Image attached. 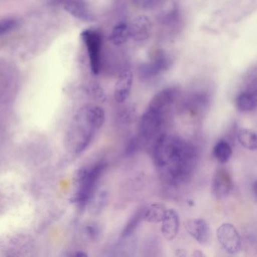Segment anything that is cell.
Here are the masks:
<instances>
[{"mask_svg": "<svg viewBox=\"0 0 257 257\" xmlns=\"http://www.w3.org/2000/svg\"><path fill=\"white\" fill-rule=\"evenodd\" d=\"M192 256L195 257H203L206 256L205 254L202 252L201 250H199V249H197V250L194 251L193 254H192Z\"/></svg>", "mask_w": 257, "mask_h": 257, "instance_id": "obj_32", "label": "cell"}, {"mask_svg": "<svg viewBox=\"0 0 257 257\" xmlns=\"http://www.w3.org/2000/svg\"><path fill=\"white\" fill-rule=\"evenodd\" d=\"M139 147V139L137 138H132V139L129 141L127 147H126L125 151H124V154H125L126 156H132V155L135 154V153H136L137 152H138Z\"/></svg>", "mask_w": 257, "mask_h": 257, "instance_id": "obj_27", "label": "cell"}, {"mask_svg": "<svg viewBox=\"0 0 257 257\" xmlns=\"http://www.w3.org/2000/svg\"><path fill=\"white\" fill-rule=\"evenodd\" d=\"M19 22L15 18H7L0 20V35L14 31L19 27Z\"/></svg>", "mask_w": 257, "mask_h": 257, "instance_id": "obj_26", "label": "cell"}, {"mask_svg": "<svg viewBox=\"0 0 257 257\" xmlns=\"http://www.w3.org/2000/svg\"><path fill=\"white\" fill-rule=\"evenodd\" d=\"M85 231H86L87 235L90 239L94 240L98 238L100 235V229L97 224H90L85 227Z\"/></svg>", "mask_w": 257, "mask_h": 257, "instance_id": "obj_28", "label": "cell"}, {"mask_svg": "<svg viewBox=\"0 0 257 257\" xmlns=\"http://www.w3.org/2000/svg\"><path fill=\"white\" fill-rule=\"evenodd\" d=\"M153 155L155 164L161 169L198 157V150L193 144L180 137L162 134L155 143Z\"/></svg>", "mask_w": 257, "mask_h": 257, "instance_id": "obj_2", "label": "cell"}, {"mask_svg": "<svg viewBox=\"0 0 257 257\" xmlns=\"http://www.w3.org/2000/svg\"><path fill=\"white\" fill-rule=\"evenodd\" d=\"M179 19H180V12L177 7H174L167 13L162 14L159 20L164 25H173L178 22Z\"/></svg>", "mask_w": 257, "mask_h": 257, "instance_id": "obj_25", "label": "cell"}, {"mask_svg": "<svg viewBox=\"0 0 257 257\" xmlns=\"http://www.w3.org/2000/svg\"><path fill=\"white\" fill-rule=\"evenodd\" d=\"M104 121V114L98 106L88 105L82 107L75 116L73 125L66 137L67 147L75 153L83 152Z\"/></svg>", "mask_w": 257, "mask_h": 257, "instance_id": "obj_1", "label": "cell"}, {"mask_svg": "<svg viewBox=\"0 0 257 257\" xmlns=\"http://www.w3.org/2000/svg\"><path fill=\"white\" fill-rule=\"evenodd\" d=\"M107 167L104 162H99L92 168H82L79 170L76 177L79 184L77 193L71 198V202L76 204L79 208L83 209L89 203L97 188V182L101 177Z\"/></svg>", "mask_w": 257, "mask_h": 257, "instance_id": "obj_3", "label": "cell"}, {"mask_svg": "<svg viewBox=\"0 0 257 257\" xmlns=\"http://www.w3.org/2000/svg\"><path fill=\"white\" fill-rule=\"evenodd\" d=\"M139 1L140 0H133V2L137 4V5H138V4H139Z\"/></svg>", "mask_w": 257, "mask_h": 257, "instance_id": "obj_35", "label": "cell"}, {"mask_svg": "<svg viewBox=\"0 0 257 257\" xmlns=\"http://www.w3.org/2000/svg\"><path fill=\"white\" fill-rule=\"evenodd\" d=\"M81 37L88 50L91 72L94 75H98L101 68V34L96 30L87 29L82 31Z\"/></svg>", "mask_w": 257, "mask_h": 257, "instance_id": "obj_4", "label": "cell"}, {"mask_svg": "<svg viewBox=\"0 0 257 257\" xmlns=\"http://www.w3.org/2000/svg\"><path fill=\"white\" fill-rule=\"evenodd\" d=\"M210 101L208 94L204 91H198L191 94L185 102V107L189 113L197 115L207 107Z\"/></svg>", "mask_w": 257, "mask_h": 257, "instance_id": "obj_16", "label": "cell"}, {"mask_svg": "<svg viewBox=\"0 0 257 257\" xmlns=\"http://www.w3.org/2000/svg\"><path fill=\"white\" fill-rule=\"evenodd\" d=\"M153 30V23L150 18L138 16L129 25L130 38L136 42L147 41L150 39Z\"/></svg>", "mask_w": 257, "mask_h": 257, "instance_id": "obj_11", "label": "cell"}, {"mask_svg": "<svg viewBox=\"0 0 257 257\" xmlns=\"http://www.w3.org/2000/svg\"><path fill=\"white\" fill-rule=\"evenodd\" d=\"M109 200V192L106 189H102L97 193L94 192L89 201L91 212L94 214L101 213L107 205Z\"/></svg>", "mask_w": 257, "mask_h": 257, "instance_id": "obj_19", "label": "cell"}, {"mask_svg": "<svg viewBox=\"0 0 257 257\" xmlns=\"http://www.w3.org/2000/svg\"><path fill=\"white\" fill-rule=\"evenodd\" d=\"M143 208L139 209L137 210L133 215H132L131 219H129L127 223L124 226L122 232H121V237H128L130 235H133L135 230L138 228L139 224L141 223V220L143 219Z\"/></svg>", "mask_w": 257, "mask_h": 257, "instance_id": "obj_23", "label": "cell"}, {"mask_svg": "<svg viewBox=\"0 0 257 257\" xmlns=\"http://www.w3.org/2000/svg\"><path fill=\"white\" fill-rule=\"evenodd\" d=\"M252 189H253L254 197L256 198V181H254L252 183Z\"/></svg>", "mask_w": 257, "mask_h": 257, "instance_id": "obj_33", "label": "cell"}, {"mask_svg": "<svg viewBox=\"0 0 257 257\" xmlns=\"http://www.w3.org/2000/svg\"><path fill=\"white\" fill-rule=\"evenodd\" d=\"M166 210L162 203H153L143 209V219L150 223H159L164 219Z\"/></svg>", "mask_w": 257, "mask_h": 257, "instance_id": "obj_17", "label": "cell"}, {"mask_svg": "<svg viewBox=\"0 0 257 257\" xmlns=\"http://www.w3.org/2000/svg\"><path fill=\"white\" fill-rule=\"evenodd\" d=\"M176 255L177 256H186V255H188V253L186 250L180 249L176 250Z\"/></svg>", "mask_w": 257, "mask_h": 257, "instance_id": "obj_31", "label": "cell"}, {"mask_svg": "<svg viewBox=\"0 0 257 257\" xmlns=\"http://www.w3.org/2000/svg\"><path fill=\"white\" fill-rule=\"evenodd\" d=\"M163 0H140L138 5L144 10H153L161 5Z\"/></svg>", "mask_w": 257, "mask_h": 257, "instance_id": "obj_29", "label": "cell"}, {"mask_svg": "<svg viewBox=\"0 0 257 257\" xmlns=\"http://www.w3.org/2000/svg\"><path fill=\"white\" fill-rule=\"evenodd\" d=\"M233 188L232 179L225 168L215 171L212 180V193L215 198L222 199L228 196Z\"/></svg>", "mask_w": 257, "mask_h": 257, "instance_id": "obj_10", "label": "cell"}, {"mask_svg": "<svg viewBox=\"0 0 257 257\" xmlns=\"http://www.w3.org/2000/svg\"><path fill=\"white\" fill-rule=\"evenodd\" d=\"M213 155L219 163L225 164L232 156V148L226 141L220 140L213 147Z\"/></svg>", "mask_w": 257, "mask_h": 257, "instance_id": "obj_21", "label": "cell"}, {"mask_svg": "<svg viewBox=\"0 0 257 257\" xmlns=\"http://www.w3.org/2000/svg\"><path fill=\"white\" fill-rule=\"evenodd\" d=\"M178 91L175 88H166L158 92L150 100L147 107L166 114L177 98Z\"/></svg>", "mask_w": 257, "mask_h": 257, "instance_id": "obj_12", "label": "cell"}, {"mask_svg": "<svg viewBox=\"0 0 257 257\" xmlns=\"http://www.w3.org/2000/svg\"><path fill=\"white\" fill-rule=\"evenodd\" d=\"M239 144L244 149L255 151L257 149V138L255 132L250 129L240 128L237 134Z\"/></svg>", "mask_w": 257, "mask_h": 257, "instance_id": "obj_20", "label": "cell"}, {"mask_svg": "<svg viewBox=\"0 0 257 257\" xmlns=\"http://www.w3.org/2000/svg\"><path fill=\"white\" fill-rule=\"evenodd\" d=\"M136 249V242L132 235L121 237V240L115 246V252L118 255H131Z\"/></svg>", "mask_w": 257, "mask_h": 257, "instance_id": "obj_22", "label": "cell"}, {"mask_svg": "<svg viewBox=\"0 0 257 257\" xmlns=\"http://www.w3.org/2000/svg\"><path fill=\"white\" fill-rule=\"evenodd\" d=\"M166 114L147 107L140 121V135L149 139L154 136L163 124Z\"/></svg>", "mask_w": 257, "mask_h": 257, "instance_id": "obj_7", "label": "cell"}, {"mask_svg": "<svg viewBox=\"0 0 257 257\" xmlns=\"http://www.w3.org/2000/svg\"><path fill=\"white\" fill-rule=\"evenodd\" d=\"M76 256H78V257L88 256V255H87V254L84 252H77V253L76 254Z\"/></svg>", "mask_w": 257, "mask_h": 257, "instance_id": "obj_34", "label": "cell"}, {"mask_svg": "<svg viewBox=\"0 0 257 257\" xmlns=\"http://www.w3.org/2000/svg\"><path fill=\"white\" fill-rule=\"evenodd\" d=\"M162 222V233L164 237L169 241L174 240L180 229V216L177 212L174 209L167 210Z\"/></svg>", "mask_w": 257, "mask_h": 257, "instance_id": "obj_15", "label": "cell"}, {"mask_svg": "<svg viewBox=\"0 0 257 257\" xmlns=\"http://www.w3.org/2000/svg\"><path fill=\"white\" fill-rule=\"evenodd\" d=\"M185 228L189 235L192 236L200 244L207 246L211 242L212 232L208 223L201 218L188 219Z\"/></svg>", "mask_w": 257, "mask_h": 257, "instance_id": "obj_9", "label": "cell"}, {"mask_svg": "<svg viewBox=\"0 0 257 257\" xmlns=\"http://www.w3.org/2000/svg\"><path fill=\"white\" fill-rule=\"evenodd\" d=\"M171 59L166 52L159 51L155 54L150 62L144 63L140 66L138 68L140 79L143 81L153 80L167 71L171 67Z\"/></svg>", "mask_w": 257, "mask_h": 257, "instance_id": "obj_5", "label": "cell"}, {"mask_svg": "<svg viewBox=\"0 0 257 257\" xmlns=\"http://www.w3.org/2000/svg\"><path fill=\"white\" fill-rule=\"evenodd\" d=\"M218 241L225 252L235 254L241 249V237L237 228L231 223H223L216 230Z\"/></svg>", "mask_w": 257, "mask_h": 257, "instance_id": "obj_6", "label": "cell"}, {"mask_svg": "<svg viewBox=\"0 0 257 257\" xmlns=\"http://www.w3.org/2000/svg\"><path fill=\"white\" fill-rule=\"evenodd\" d=\"M61 3L65 11L73 17L85 22H94L95 20L85 0H62Z\"/></svg>", "mask_w": 257, "mask_h": 257, "instance_id": "obj_14", "label": "cell"}, {"mask_svg": "<svg viewBox=\"0 0 257 257\" xmlns=\"http://www.w3.org/2000/svg\"><path fill=\"white\" fill-rule=\"evenodd\" d=\"M109 41L115 46L125 44L130 39L129 25L124 22L118 24L114 27L109 35Z\"/></svg>", "mask_w": 257, "mask_h": 257, "instance_id": "obj_18", "label": "cell"}, {"mask_svg": "<svg viewBox=\"0 0 257 257\" xmlns=\"http://www.w3.org/2000/svg\"><path fill=\"white\" fill-rule=\"evenodd\" d=\"M93 92H94V95H95L96 98L101 102V103H104L106 100V95L105 94L104 91L101 87L96 85L93 88Z\"/></svg>", "mask_w": 257, "mask_h": 257, "instance_id": "obj_30", "label": "cell"}, {"mask_svg": "<svg viewBox=\"0 0 257 257\" xmlns=\"http://www.w3.org/2000/svg\"><path fill=\"white\" fill-rule=\"evenodd\" d=\"M235 104L240 112H249L255 110L257 105L256 76L255 73L249 76L245 89L237 94Z\"/></svg>", "mask_w": 257, "mask_h": 257, "instance_id": "obj_8", "label": "cell"}, {"mask_svg": "<svg viewBox=\"0 0 257 257\" xmlns=\"http://www.w3.org/2000/svg\"><path fill=\"white\" fill-rule=\"evenodd\" d=\"M134 82L133 73L130 70L121 72L114 88V97L117 103H123L127 100Z\"/></svg>", "mask_w": 257, "mask_h": 257, "instance_id": "obj_13", "label": "cell"}, {"mask_svg": "<svg viewBox=\"0 0 257 257\" xmlns=\"http://www.w3.org/2000/svg\"><path fill=\"white\" fill-rule=\"evenodd\" d=\"M136 109L134 106H127L120 111L117 120L121 125H129L135 120Z\"/></svg>", "mask_w": 257, "mask_h": 257, "instance_id": "obj_24", "label": "cell"}]
</instances>
